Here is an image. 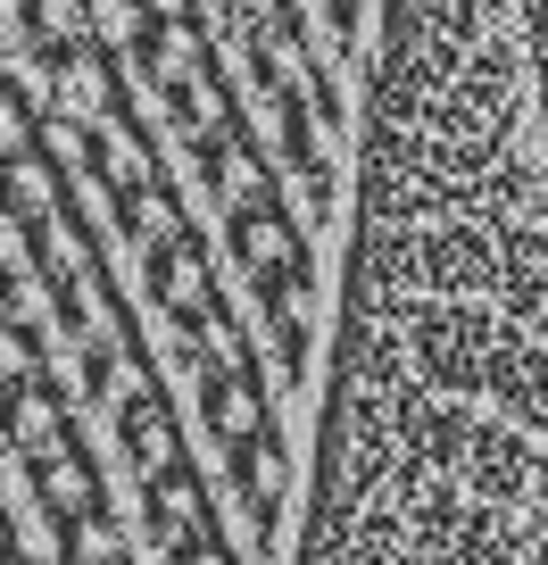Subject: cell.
I'll return each instance as SVG.
<instances>
[{
  "label": "cell",
  "mask_w": 548,
  "mask_h": 565,
  "mask_svg": "<svg viewBox=\"0 0 548 565\" xmlns=\"http://www.w3.org/2000/svg\"><path fill=\"white\" fill-rule=\"evenodd\" d=\"M233 258L249 266V282H258V291H275V282H308V275H316V249H308V233L283 216V200L233 209Z\"/></svg>",
  "instance_id": "6da1fadb"
},
{
  "label": "cell",
  "mask_w": 548,
  "mask_h": 565,
  "mask_svg": "<svg viewBox=\"0 0 548 565\" xmlns=\"http://www.w3.org/2000/svg\"><path fill=\"white\" fill-rule=\"evenodd\" d=\"M283 441L266 424L258 441L233 449V499H241V548L249 557H275V532H283Z\"/></svg>",
  "instance_id": "7a4b0ae2"
},
{
  "label": "cell",
  "mask_w": 548,
  "mask_h": 565,
  "mask_svg": "<svg viewBox=\"0 0 548 565\" xmlns=\"http://www.w3.org/2000/svg\"><path fill=\"white\" fill-rule=\"evenodd\" d=\"M142 275H150V300H159L183 333H192V324H208V317H225L216 275H208V242H200V233H175L166 249H150Z\"/></svg>",
  "instance_id": "3957f363"
},
{
  "label": "cell",
  "mask_w": 548,
  "mask_h": 565,
  "mask_svg": "<svg viewBox=\"0 0 548 565\" xmlns=\"http://www.w3.org/2000/svg\"><path fill=\"white\" fill-rule=\"evenodd\" d=\"M200 407H208V433L225 449H241V441L266 433V383H258V366H249V350L241 358H200Z\"/></svg>",
  "instance_id": "277c9868"
},
{
  "label": "cell",
  "mask_w": 548,
  "mask_h": 565,
  "mask_svg": "<svg viewBox=\"0 0 548 565\" xmlns=\"http://www.w3.org/2000/svg\"><path fill=\"white\" fill-rule=\"evenodd\" d=\"M42 75H51L58 117H75V125H108V117L125 108V92H117V58H108L100 42H75V51H42Z\"/></svg>",
  "instance_id": "5b68a950"
},
{
  "label": "cell",
  "mask_w": 548,
  "mask_h": 565,
  "mask_svg": "<svg viewBox=\"0 0 548 565\" xmlns=\"http://www.w3.org/2000/svg\"><path fill=\"white\" fill-rule=\"evenodd\" d=\"M0 209H9V225H18V233H42L58 209H67V159L42 150V141L9 150V159H0Z\"/></svg>",
  "instance_id": "8992f818"
},
{
  "label": "cell",
  "mask_w": 548,
  "mask_h": 565,
  "mask_svg": "<svg viewBox=\"0 0 548 565\" xmlns=\"http://www.w3.org/2000/svg\"><path fill=\"white\" fill-rule=\"evenodd\" d=\"M200 58H208V34H200L192 9H142V18H133V67H142L159 92L183 84Z\"/></svg>",
  "instance_id": "52a82bcc"
},
{
  "label": "cell",
  "mask_w": 548,
  "mask_h": 565,
  "mask_svg": "<svg viewBox=\"0 0 548 565\" xmlns=\"http://www.w3.org/2000/svg\"><path fill=\"white\" fill-rule=\"evenodd\" d=\"M92 175H100L108 200H133V192L159 183V150H150V134L125 117V108L108 125H92Z\"/></svg>",
  "instance_id": "ba28073f"
},
{
  "label": "cell",
  "mask_w": 548,
  "mask_h": 565,
  "mask_svg": "<svg viewBox=\"0 0 548 565\" xmlns=\"http://www.w3.org/2000/svg\"><path fill=\"white\" fill-rule=\"evenodd\" d=\"M200 167H208V200L216 209H258V200H275V167H266V150L233 125V134H216L208 150H200Z\"/></svg>",
  "instance_id": "9c48e42d"
},
{
  "label": "cell",
  "mask_w": 548,
  "mask_h": 565,
  "mask_svg": "<svg viewBox=\"0 0 548 565\" xmlns=\"http://www.w3.org/2000/svg\"><path fill=\"white\" fill-rule=\"evenodd\" d=\"M0 441L18 449L25 466L75 441V433H67V399H58L51 374H42V383H25V391H9V407H0Z\"/></svg>",
  "instance_id": "30bf717a"
},
{
  "label": "cell",
  "mask_w": 548,
  "mask_h": 565,
  "mask_svg": "<svg viewBox=\"0 0 548 565\" xmlns=\"http://www.w3.org/2000/svg\"><path fill=\"white\" fill-rule=\"evenodd\" d=\"M117 441H125V458L142 466V475L183 466V424H175V407H166L159 391H133V399L117 407Z\"/></svg>",
  "instance_id": "8fae6325"
},
{
  "label": "cell",
  "mask_w": 548,
  "mask_h": 565,
  "mask_svg": "<svg viewBox=\"0 0 548 565\" xmlns=\"http://www.w3.org/2000/svg\"><path fill=\"white\" fill-rule=\"evenodd\" d=\"M142 515H150V532H159L166 548L216 524V515H208V482L192 475V458H183V466H166V475H150V491H142Z\"/></svg>",
  "instance_id": "7c38bea8"
},
{
  "label": "cell",
  "mask_w": 548,
  "mask_h": 565,
  "mask_svg": "<svg viewBox=\"0 0 548 565\" xmlns=\"http://www.w3.org/2000/svg\"><path fill=\"white\" fill-rule=\"evenodd\" d=\"M166 117L183 125V134H192V150H208L216 134H233V92H225V75H216V58H200L192 75H183V84H166Z\"/></svg>",
  "instance_id": "4fadbf2b"
},
{
  "label": "cell",
  "mask_w": 548,
  "mask_h": 565,
  "mask_svg": "<svg viewBox=\"0 0 548 565\" xmlns=\"http://www.w3.org/2000/svg\"><path fill=\"white\" fill-rule=\"evenodd\" d=\"M34 508L51 515V524H75V515L100 508V475H92L84 449H51V458H34Z\"/></svg>",
  "instance_id": "5bb4252c"
},
{
  "label": "cell",
  "mask_w": 548,
  "mask_h": 565,
  "mask_svg": "<svg viewBox=\"0 0 548 565\" xmlns=\"http://www.w3.org/2000/svg\"><path fill=\"white\" fill-rule=\"evenodd\" d=\"M249 75H258V92H308L316 58H308L300 18H283V25H266V34H249Z\"/></svg>",
  "instance_id": "9a60e30c"
},
{
  "label": "cell",
  "mask_w": 548,
  "mask_h": 565,
  "mask_svg": "<svg viewBox=\"0 0 548 565\" xmlns=\"http://www.w3.org/2000/svg\"><path fill=\"white\" fill-rule=\"evenodd\" d=\"M25 34L34 51H75L92 42V0H25Z\"/></svg>",
  "instance_id": "2e32d148"
},
{
  "label": "cell",
  "mask_w": 548,
  "mask_h": 565,
  "mask_svg": "<svg viewBox=\"0 0 548 565\" xmlns=\"http://www.w3.org/2000/svg\"><path fill=\"white\" fill-rule=\"evenodd\" d=\"M58 532H67V541H58V557H67V565H108V557H125V532L117 524H108V508H92V515H75V524H58Z\"/></svg>",
  "instance_id": "e0dca14e"
},
{
  "label": "cell",
  "mask_w": 548,
  "mask_h": 565,
  "mask_svg": "<svg viewBox=\"0 0 548 565\" xmlns=\"http://www.w3.org/2000/svg\"><path fill=\"white\" fill-rule=\"evenodd\" d=\"M42 333L34 324H9L0 317V391H25V383H42Z\"/></svg>",
  "instance_id": "ac0fdd59"
},
{
  "label": "cell",
  "mask_w": 548,
  "mask_h": 565,
  "mask_svg": "<svg viewBox=\"0 0 548 565\" xmlns=\"http://www.w3.org/2000/svg\"><path fill=\"white\" fill-rule=\"evenodd\" d=\"M283 18H300V0H225V25L233 34H266V25H283Z\"/></svg>",
  "instance_id": "d6986e66"
},
{
  "label": "cell",
  "mask_w": 548,
  "mask_h": 565,
  "mask_svg": "<svg viewBox=\"0 0 548 565\" xmlns=\"http://www.w3.org/2000/svg\"><path fill=\"white\" fill-rule=\"evenodd\" d=\"M25 141H34V117H25V92L9 84V75H0V159H9V150H25Z\"/></svg>",
  "instance_id": "ffe728a7"
},
{
  "label": "cell",
  "mask_w": 548,
  "mask_h": 565,
  "mask_svg": "<svg viewBox=\"0 0 548 565\" xmlns=\"http://www.w3.org/2000/svg\"><path fill=\"white\" fill-rule=\"evenodd\" d=\"M166 557H175V565H241V557H233V548H225V532H192V541H175V548H166Z\"/></svg>",
  "instance_id": "44dd1931"
},
{
  "label": "cell",
  "mask_w": 548,
  "mask_h": 565,
  "mask_svg": "<svg viewBox=\"0 0 548 565\" xmlns=\"http://www.w3.org/2000/svg\"><path fill=\"white\" fill-rule=\"evenodd\" d=\"M308 108H316L324 125H341V75H324V67L308 75Z\"/></svg>",
  "instance_id": "7402d4cb"
},
{
  "label": "cell",
  "mask_w": 548,
  "mask_h": 565,
  "mask_svg": "<svg viewBox=\"0 0 548 565\" xmlns=\"http://www.w3.org/2000/svg\"><path fill=\"white\" fill-rule=\"evenodd\" d=\"M125 9H133V18H142V9H200V0H125Z\"/></svg>",
  "instance_id": "603a6c76"
},
{
  "label": "cell",
  "mask_w": 548,
  "mask_h": 565,
  "mask_svg": "<svg viewBox=\"0 0 548 565\" xmlns=\"http://www.w3.org/2000/svg\"><path fill=\"white\" fill-rule=\"evenodd\" d=\"M0 565H25V557H18V548H9V541H0Z\"/></svg>",
  "instance_id": "cb8c5ba5"
},
{
  "label": "cell",
  "mask_w": 548,
  "mask_h": 565,
  "mask_svg": "<svg viewBox=\"0 0 548 565\" xmlns=\"http://www.w3.org/2000/svg\"><path fill=\"white\" fill-rule=\"evenodd\" d=\"M0 317H9V282H0Z\"/></svg>",
  "instance_id": "d4e9b609"
},
{
  "label": "cell",
  "mask_w": 548,
  "mask_h": 565,
  "mask_svg": "<svg viewBox=\"0 0 548 565\" xmlns=\"http://www.w3.org/2000/svg\"><path fill=\"white\" fill-rule=\"evenodd\" d=\"M0 541H9V524H0Z\"/></svg>",
  "instance_id": "484cf974"
},
{
  "label": "cell",
  "mask_w": 548,
  "mask_h": 565,
  "mask_svg": "<svg viewBox=\"0 0 548 565\" xmlns=\"http://www.w3.org/2000/svg\"><path fill=\"white\" fill-rule=\"evenodd\" d=\"M108 565H125V557H108Z\"/></svg>",
  "instance_id": "4316f807"
}]
</instances>
